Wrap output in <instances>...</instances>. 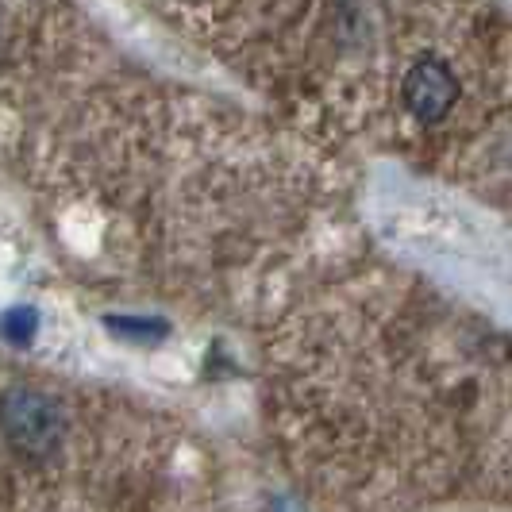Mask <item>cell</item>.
<instances>
[{
	"mask_svg": "<svg viewBox=\"0 0 512 512\" xmlns=\"http://www.w3.org/2000/svg\"><path fill=\"white\" fill-rule=\"evenodd\" d=\"M4 439L20 459H51L66 439V412L43 389H8L4 397Z\"/></svg>",
	"mask_w": 512,
	"mask_h": 512,
	"instance_id": "6da1fadb",
	"label": "cell"
},
{
	"mask_svg": "<svg viewBox=\"0 0 512 512\" xmlns=\"http://www.w3.org/2000/svg\"><path fill=\"white\" fill-rule=\"evenodd\" d=\"M401 97H405V108L420 124H439L459 101V77L451 74V66L439 62V58H420L405 74Z\"/></svg>",
	"mask_w": 512,
	"mask_h": 512,
	"instance_id": "7a4b0ae2",
	"label": "cell"
},
{
	"mask_svg": "<svg viewBox=\"0 0 512 512\" xmlns=\"http://www.w3.org/2000/svg\"><path fill=\"white\" fill-rule=\"evenodd\" d=\"M104 324L116 328L120 339H135V343H162L170 335V324L151 316H104Z\"/></svg>",
	"mask_w": 512,
	"mask_h": 512,
	"instance_id": "3957f363",
	"label": "cell"
},
{
	"mask_svg": "<svg viewBox=\"0 0 512 512\" xmlns=\"http://www.w3.org/2000/svg\"><path fill=\"white\" fill-rule=\"evenodd\" d=\"M35 332H39V312L31 305H16L4 312V339L12 343V347H31L35 343Z\"/></svg>",
	"mask_w": 512,
	"mask_h": 512,
	"instance_id": "277c9868",
	"label": "cell"
}]
</instances>
